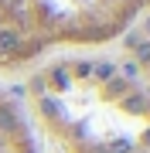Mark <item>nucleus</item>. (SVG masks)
I'll return each mask as SVG.
<instances>
[{
	"label": "nucleus",
	"mask_w": 150,
	"mask_h": 153,
	"mask_svg": "<svg viewBox=\"0 0 150 153\" xmlns=\"http://www.w3.org/2000/svg\"><path fill=\"white\" fill-rule=\"evenodd\" d=\"M147 14L150 0H0V75L65 48L109 44Z\"/></svg>",
	"instance_id": "nucleus-1"
},
{
	"label": "nucleus",
	"mask_w": 150,
	"mask_h": 153,
	"mask_svg": "<svg viewBox=\"0 0 150 153\" xmlns=\"http://www.w3.org/2000/svg\"><path fill=\"white\" fill-rule=\"evenodd\" d=\"M0 153H38L28 116L7 92H0Z\"/></svg>",
	"instance_id": "nucleus-2"
}]
</instances>
